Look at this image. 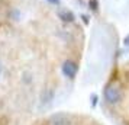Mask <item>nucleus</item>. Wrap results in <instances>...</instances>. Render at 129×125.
Masks as SVG:
<instances>
[{"label":"nucleus","instance_id":"obj_2","mask_svg":"<svg viewBox=\"0 0 129 125\" xmlns=\"http://www.w3.org/2000/svg\"><path fill=\"white\" fill-rule=\"evenodd\" d=\"M62 73L68 79H73L77 73V64L74 61H71V60H67L64 64H62Z\"/></svg>","mask_w":129,"mask_h":125},{"label":"nucleus","instance_id":"obj_3","mask_svg":"<svg viewBox=\"0 0 129 125\" xmlns=\"http://www.w3.org/2000/svg\"><path fill=\"white\" fill-rule=\"evenodd\" d=\"M57 15H58V18L62 20V22H74V15H73V12L71 10H68V9H65V7H61V9H58V12H57Z\"/></svg>","mask_w":129,"mask_h":125},{"label":"nucleus","instance_id":"obj_5","mask_svg":"<svg viewBox=\"0 0 129 125\" xmlns=\"http://www.w3.org/2000/svg\"><path fill=\"white\" fill-rule=\"evenodd\" d=\"M48 2H49L51 5H55V6H58L59 5V0H48Z\"/></svg>","mask_w":129,"mask_h":125},{"label":"nucleus","instance_id":"obj_4","mask_svg":"<svg viewBox=\"0 0 129 125\" xmlns=\"http://www.w3.org/2000/svg\"><path fill=\"white\" fill-rule=\"evenodd\" d=\"M10 16H12L13 20H19V18H20V12H19V10H16V9H13L12 13H10Z\"/></svg>","mask_w":129,"mask_h":125},{"label":"nucleus","instance_id":"obj_1","mask_svg":"<svg viewBox=\"0 0 129 125\" xmlns=\"http://www.w3.org/2000/svg\"><path fill=\"white\" fill-rule=\"evenodd\" d=\"M122 97V90L117 87L116 84H107L106 86V89H105V99L109 103H116L119 99Z\"/></svg>","mask_w":129,"mask_h":125}]
</instances>
